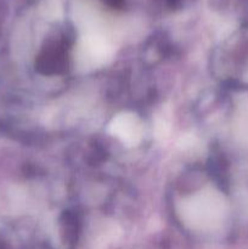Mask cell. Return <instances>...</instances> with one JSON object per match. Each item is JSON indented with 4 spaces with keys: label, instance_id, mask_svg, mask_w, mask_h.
I'll return each instance as SVG.
<instances>
[{
    "label": "cell",
    "instance_id": "1",
    "mask_svg": "<svg viewBox=\"0 0 248 249\" xmlns=\"http://www.w3.org/2000/svg\"><path fill=\"white\" fill-rule=\"evenodd\" d=\"M104 1H106L111 6H119L123 2V0H104Z\"/></svg>",
    "mask_w": 248,
    "mask_h": 249
}]
</instances>
